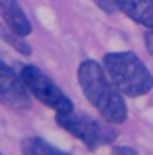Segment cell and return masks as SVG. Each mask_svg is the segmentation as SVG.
Returning a JSON list of instances; mask_svg holds the SVG:
<instances>
[{
	"mask_svg": "<svg viewBox=\"0 0 153 155\" xmlns=\"http://www.w3.org/2000/svg\"><path fill=\"white\" fill-rule=\"evenodd\" d=\"M78 82H80V88L86 94V99L103 115L105 122H109V124L126 122L128 109L124 103V97L118 90V86L111 82V78L107 76L105 67L99 65V61L84 59L78 67Z\"/></svg>",
	"mask_w": 153,
	"mask_h": 155,
	"instance_id": "obj_1",
	"label": "cell"
},
{
	"mask_svg": "<svg viewBox=\"0 0 153 155\" xmlns=\"http://www.w3.org/2000/svg\"><path fill=\"white\" fill-rule=\"evenodd\" d=\"M103 67L118 90L126 97H143L153 88V76L134 52H107Z\"/></svg>",
	"mask_w": 153,
	"mask_h": 155,
	"instance_id": "obj_2",
	"label": "cell"
},
{
	"mask_svg": "<svg viewBox=\"0 0 153 155\" xmlns=\"http://www.w3.org/2000/svg\"><path fill=\"white\" fill-rule=\"evenodd\" d=\"M55 120L65 132H69L78 140H82L90 151L99 149L103 145H111L118 138V130L115 128L103 126V124H99L97 120H92L88 115H80V113L72 111V113H59Z\"/></svg>",
	"mask_w": 153,
	"mask_h": 155,
	"instance_id": "obj_3",
	"label": "cell"
},
{
	"mask_svg": "<svg viewBox=\"0 0 153 155\" xmlns=\"http://www.w3.org/2000/svg\"><path fill=\"white\" fill-rule=\"evenodd\" d=\"M21 78H23V82H25L27 90L32 92V97H36L42 105L51 107L57 115H59V113H72V111H74L72 99H69L42 69H38L36 65H25V67L21 69Z\"/></svg>",
	"mask_w": 153,
	"mask_h": 155,
	"instance_id": "obj_4",
	"label": "cell"
},
{
	"mask_svg": "<svg viewBox=\"0 0 153 155\" xmlns=\"http://www.w3.org/2000/svg\"><path fill=\"white\" fill-rule=\"evenodd\" d=\"M32 92L27 90L23 78L17 76L13 67L0 61V105L11 111H25L32 105Z\"/></svg>",
	"mask_w": 153,
	"mask_h": 155,
	"instance_id": "obj_5",
	"label": "cell"
},
{
	"mask_svg": "<svg viewBox=\"0 0 153 155\" xmlns=\"http://www.w3.org/2000/svg\"><path fill=\"white\" fill-rule=\"evenodd\" d=\"M0 15L4 19V25L13 34H17L21 38L32 34V21L27 19L25 11L21 8V4L17 0H0Z\"/></svg>",
	"mask_w": 153,
	"mask_h": 155,
	"instance_id": "obj_6",
	"label": "cell"
},
{
	"mask_svg": "<svg viewBox=\"0 0 153 155\" xmlns=\"http://www.w3.org/2000/svg\"><path fill=\"white\" fill-rule=\"evenodd\" d=\"M115 6L128 19L153 29V0H115Z\"/></svg>",
	"mask_w": 153,
	"mask_h": 155,
	"instance_id": "obj_7",
	"label": "cell"
},
{
	"mask_svg": "<svg viewBox=\"0 0 153 155\" xmlns=\"http://www.w3.org/2000/svg\"><path fill=\"white\" fill-rule=\"evenodd\" d=\"M21 155H69L61 149H57L48 140L40 136H27L21 140Z\"/></svg>",
	"mask_w": 153,
	"mask_h": 155,
	"instance_id": "obj_8",
	"label": "cell"
},
{
	"mask_svg": "<svg viewBox=\"0 0 153 155\" xmlns=\"http://www.w3.org/2000/svg\"><path fill=\"white\" fill-rule=\"evenodd\" d=\"M4 38L11 42V46H13V48H17L19 52H23V54H32V48H29L25 42L21 40V36H17V34H13V31H11V34H4Z\"/></svg>",
	"mask_w": 153,
	"mask_h": 155,
	"instance_id": "obj_9",
	"label": "cell"
},
{
	"mask_svg": "<svg viewBox=\"0 0 153 155\" xmlns=\"http://www.w3.org/2000/svg\"><path fill=\"white\" fill-rule=\"evenodd\" d=\"M101 11H105V13H115L118 11V6H115V0H92Z\"/></svg>",
	"mask_w": 153,
	"mask_h": 155,
	"instance_id": "obj_10",
	"label": "cell"
},
{
	"mask_svg": "<svg viewBox=\"0 0 153 155\" xmlns=\"http://www.w3.org/2000/svg\"><path fill=\"white\" fill-rule=\"evenodd\" d=\"M111 155H138V153H136V149H132L128 145H118L111 149Z\"/></svg>",
	"mask_w": 153,
	"mask_h": 155,
	"instance_id": "obj_11",
	"label": "cell"
},
{
	"mask_svg": "<svg viewBox=\"0 0 153 155\" xmlns=\"http://www.w3.org/2000/svg\"><path fill=\"white\" fill-rule=\"evenodd\" d=\"M145 46H147L149 54L153 57V29H149V31L145 34Z\"/></svg>",
	"mask_w": 153,
	"mask_h": 155,
	"instance_id": "obj_12",
	"label": "cell"
},
{
	"mask_svg": "<svg viewBox=\"0 0 153 155\" xmlns=\"http://www.w3.org/2000/svg\"><path fill=\"white\" fill-rule=\"evenodd\" d=\"M0 155H2V153H0Z\"/></svg>",
	"mask_w": 153,
	"mask_h": 155,
	"instance_id": "obj_13",
	"label": "cell"
}]
</instances>
